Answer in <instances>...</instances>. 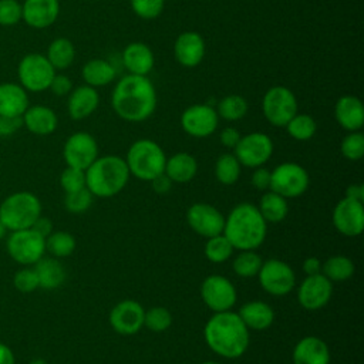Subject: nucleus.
<instances>
[{
  "label": "nucleus",
  "mask_w": 364,
  "mask_h": 364,
  "mask_svg": "<svg viewBox=\"0 0 364 364\" xmlns=\"http://www.w3.org/2000/svg\"><path fill=\"white\" fill-rule=\"evenodd\" d=\"M156 104V90L146 75H124L117 81L111 94L114 112L128 122L148 119L155 112Z\"/></svg>",
  "instance_id": "nucleus-1"
},
{
  "label": "nucleus",
  "mask_w": 364,
  "mask_h": 364,
  "mask_svg": "<svg viewBox=\"0 0 364 364\" xmlns=\"http://www.w3.org/2000/svg\"><path fill=\"white\" fill-rule=\"evenodd\" d=\"M203 336L208 347L225 358L243 355L250 344L249 328L232 310L213 313L205 324Z\"/></svg>",
  "instance_id": "nucleus-2"
},
{
  "label": "nucleus",
  "mask_w": 364,
  "mask_h": 364,
  "mask_svg": "<svg viewBox=\"0 0 364 364\" xmlns=\"http://www.w3.org/2000/svg\"><path fill=\"white\" fill-rule=\"evenodd\" d=\"M237 250H256L267 235V222L260 215L257 206L243 202L236 205L225 218L222 232Z\"/></svg>",
  "instance_id": "nucleus-3"
},
{
  "label": "nucleus",
  "mask_w": 364,
  "mask_h": 364,
  "mask_svg": "<svg viewBox=\"0 0 364 364\" xmlns=\"http://www.w3.org/2000/svg\"><path fill=\"white\" fill-rule=\"evenodd\" d=\"M127 162L118 155L98 156L85 169V186L98 198H111L119 193L129 181Z\"/></svg>",
  "instance_id": "nucleus-4"
},
{
  "label": "nucleus",
  "mask_w": 364,
  "mask_h": 364,
  "mask_svg": "<svg viewBox=\"0 0 364 364\" xmlns=\"http://www.w3.org/2000/svg\"><path fill=\"white\" fill-rule=\"evenodd\" d=\"M124 159L132 176L151 182L154 178L164 173L166 155L159 144L148 138H141L131 144Z\"/></svg>",
  "instance_id": "nucleus-5"
},
{
  "label": "nucleus",
  "mask_w": 364,
  "mask_h": 364,
  "mask_svg": "<svg viewBox=\"0 0 364 364\" xmlns=\"http://www.w3.org/2000/svg\"><path fill=\"white\" fill-rule=\"evenodd\" d=\"M40 215L41 202L28 191L14 192L0 203V222L10 232L31 228Z\"/></svg>",
  "instance_id": "nucleus-6"
},
{
  "label": "nucleus",
  "mask_w": 364,
  "mask_h": 364,
  "mask_svg": "<svg viewBox=\"0 0 364 364\" xmlns=\"http://www.w3.org/2000/svg\"><path fill=\"white\" fill-rule=\"evenodd\" d=\"M55 73L57 71L50 64L47 57L40 53L26 54L17 67L20 85L26 91L31 92H41L48 90Z\"/></svg>",
  "instance_id": "nucleus-7"
},
{
  "label": "nucleus",
  "mask_w": 364,
  "mask_h": 364,
  "mask_svg": "<svg viewBox=\"0 0 364 364\" xmlns=\"http://www.w3.org/2000/svg\"><path fill=\"white\" fill-rule=\"evenodd\" d=\"M297 109L296 95L284 85L270 87L262 98V112L267 122L274 127H284L297 114Z\"/></svg>",
  "instance_id": "nucleus-8"
},
{
  "label": "nucleus",
  "mask_w": 364,
  "mask_h": 364,
  "mask_svg": "<svg viewBox=\"0 0 364 364\" xmlns=\"http://www.w3.org/2000/svg\"><path fill=\"white\" fill-rule=\"evenodd\" d=\"M310 183L309 172L296 162H283L279 164L270 172V188L286 199L301 196Z\"/></svg>",
  "instance_id": "nucleus-9"
},
{
  "label": "nucleus",
  "mask_w": 364,
  "mask_h": 364,
  "mask_svg": "<svg viewBox=\"0 0 364 364\" xmlns=\"http://www.w3.org/2000/svg\"><path fill=\"white\" fill-rule=\"evenodd\" d=\"M9 256L23 266L36 264L46 253V239L31 228L13 230L7 237Z\"/></svg>",
  "instance_id": "nucleus-10"
},
{
  "label": "nucleus",
  "mask_w": 364,
  "mask_h": 364,
  "mask_svg": "<svg viewBox=\"0 0 364 364\" xmlns=\"http://www.w3.org/2000/svg\"><path fill=\"white\" fill-rule=\"evenodd\" d=\"M273 141L264 132H250L242 135L237 145L233 148V154L246 168L263 166L273 154Z\"/></svg>",
  "instance_id": "nucleus-11"
},
{
  "label": "nucleus",
  "mask_w": 364,
  "mask_h": 364,
  "mask_svg": "<svg viewBox=\"0 0 364 364\" xmlns=\"http://www.w3.org/2000/svg\"><path fill=\"white\" fill-rule=\"evenodd\" d=\"M257 279L262 289L272 296H286L296 286V274L293 269L279 259L263 262Z\"/></svg>",
  "instance_id": "nucleus-12"
},
{
  "label": "nucleus",
  "mask_w": 364,
  "mask_h": 364,
  "mask_svg": "<svg viewBox=\"0 0 364 364\" xmlns=\"http://www.w3.org/2000/svg\"><path fill=\"white\" fill-rule=\"evenodd\" d=\"M200 297L213 313H220L232 310L237 300V291L228 277L210 274L200 284Z\"/></svg>",
  "instance_id": "nucleus-13"
},
{
  "label": "nucleus",
  "mask_w": 364,
  "mask_h": 364,
  "mask_svg": "<svg viewBox=\"0 0 364 364\" xmlns=\"http://www.w3.org/2000/svg\"><path fill=\"white\" fill-rule=\"evenodd\" d=\"M63 156L67 166L85 171L98 158V144L88 132H74L64 142Z\"/></svg>",
  "instance_id": "nucleus-14"
},
{
  "label": "nucleus",
  "mask_w": 364,
  "mask_h": 364,
  "mask_svg": "<svg viewBox=\"0 0 364 364\" xmlns=\"http://www.w3.org/2000/svg\"><path fill=\"white\" fill-rule=\"evenodd\" d=\"M219 124L216 108L209 104L189 105L181 115L182 129L193 138H206L212 135Z\"/></svg>",
  "instance_id": "nucleus-15"
},
{
  "label": "nucleus",
  "mask_w": 364,
  "mask_h": 364,
  "mask_svg": "<svg viewBox=\"0 0 364 364\" xmlns=\"http://www.w3.org/2000/svg\"><path fill=\"white\" fill-rule=\"evenodd\" d=\"M186 222L195 233L208 239L223 232L225 216L213 205L198 202L189 206L186 212Z\"/></svg>",
  "instance_id": "nucleus-16"
},
{
  "label": "nucleus",
  "mask_w": 364,
  "mask_h": 364,
  "mask_svg": "<svg viewBox=\"0 0 364 364\" xmlns=\"http://www.w3.org/2000/svg\"><path fill=\"white\" fill-rule=\"evenodd\" d=\"M333 225L344 236H360L364 229V205L350 198L340 199L333 209Z\"/></svg>",
  "instance_id": "nucleus-17"
},
{
  "label": "nucleus",
  "mask_w": 364,
  "mask_h": 364,
  "mask_svg": "<svg viewBox=\"0 0 364 364\" xmlns=\"http://www.w3.org/2000/svg\"><path fill=\"white\" fill-rule=\"evenodd\" d=\"M144 307L131 299L117 303L108 316L111 327L121 336H132L144 327Z\"/></svg>",
  "instance_id": "nucleus-18"
},
{
  "label": "nucleus",
  "mask_w": 364,
  "mask_h": 364,
  "mask_svg": "<svg viewBox=\"0 0 364 364\" xmlns=\"http://www.w3.org/2000/svg\"><path fill=\"white\" fill-rule=\"evenodd\" d=\"M333 294V282L323 273L306 276L297 289V300L306 310H318L324 307Z\"/></svg>",
  "instance_id": "nucleus-19"
},
{
  "label": "nucleus",
  "mask_w": 364,
  "mask_h": 364,
  "mask_svg": "<svg viewBox=\"0 0 364 364\" xmlns=\"http://www.w3.org/2000/svg\"><path fill=\"white\" fill-rule=\"evenodd\" d=\"M205 40L196 31H183L176 37L173 43L175 60L186 68L199 65L205 57Z\"/></svg>",
  "instance_id": "nucleus-20"
},
{
  "label": "nucleus",
  "mask_w": 364,
  "mask_h": 364,
  "mask_svg": "<svg viewBox=\"0 0 364 364\" xmlns=\"http://www.w3.org/2000/svg\"><path fill=\"white\" fill-rule=\"evenodd\" d=\"M21 20L33 28H47L55 23L60 14L58 0H24Z\"/></svg>",
  "instance_id": "nucleus-21"
},
{
  "label": "nucleus",
  "mask_w": 364,
  "mask_h": 364,
  "mask_svg": "<svg viewBox=\"0 0 364 364\" xmlns=\"http://www.w3.org/2000/svg\"><path fill=\"white\" fill-rule=\"evenodd\" d=\"M334 117L337 124L346 131H360L364 125V107L355 95H341L334 105Z\"/></svg>",
  "instance_id": "nucleus-22"
},
{
  "label": "nucleus",
  "mask_w": 364,
  "mask_h": 364,
  "mask_svg": "<svg viewBox=\"0 0 364 364\" xmlns=\"http://www.w3.org/2000/svg\"><path fill=\"white\" fill-rule=\"evenodd\" d=\"M291 360L293 364H330V350L321 338L306 336L294 346Z\"/></svg>",
  "instance_id": "nucleus-23"
},
{
  "label": "nucleus",
  "mask_w": 364,
  "mask_h": 364,
  "mask_svg": "<svg viewBox=\"0 0 364 364\" xmlns=\"http://www.w3.org/2000/svg\"><path fill=\"white\" fill-rule=\"evenodd\" d=\"M122 64L128 74L148 75L155 64V57L151 47L141 41H134L122 50Z\"/></svg>",
  "instance_id": "nucleus-24"
},
{
  "label": "nucleus",
  "mask_w": 364,
  "mask_h": 364,
  "mask_svg": "<svg viewBox=\"0 0 364 364\" xmlns=\"http://www.w3.org/2000/svg\"><path fill=\"white\" fill-rule=\"evenodd\" d=\"M100 104V94L94 87H90L87 84L75 87L68 94V102H67V111L68 115L75 119H84L95 112Z\"/></svg>",
  "instance_id": "nucleus-25"
},
{
  "label": "nucleus",
  "mask_w": 364,
  "mask_h": 364,
  "mask_svg": "<svg viewBox=\"0 0 364 364\" xmlns=\"http://www.w3.org/2000/svg\"><path fill=\"white\" fill-rule=\"evenodd\" d=\"M23 125L34 135H50L58 125V118L54 109L46 105H28L21 115Z\"/></svg>",
  "instance_id": "nucleus-26"
},
{
  "label": "nucleus",
  "mask_w": 364,
  "mask_h": 364,
  "mask_svg": "<svg viewBox=\"0 0 364 364\" xmlns=\"http://www.w3.org/2000/svg\"><path fill=\"white\" fill-rule=\"evenodd\" d=\"M237 314L249 330L256 331L269 328L274 321L273 307L260 300H252L245 303Z\"/></svg>",
  "instance_id": "nucleus-27"
},
{
  "label": "nucleus",
  "mask_w": 364,
  "mask_h": 364,
  "mask_svg": "<svg viewBox=\"0 0 364 364\" xmlns=\"http://www.w3.org/2000/svg\"><path fill=\"white\" fill-rule=\"evenodd\" d=\"M27 108L28 95L20 84H0V115L21 117Z\"/></svg>",
  "instance_id": "nucleus-28"
},
{
  "label": "nucleus",
  "mask_w": 364,
  "mask_h": 364,
  "mask_svg": "<svg viewBox=\"0 0 364 364\" xmlns=\"http://www.w3.org/2000/svg\"><path fill=\"white\" fill-rule=\"evenodd\" d=\"M198 172V162L193 155L188 152H176L166 158L164 173L176 183H186L195 178Z\"/></svg>",
  "instance_id": "nucleus-29"
},
{
  "label": "nucleus",
  "mask_w": 364,
  "mask_h": 364,
  "mask_svg": "<svg viewBox=\"0 0 364 364\" xmlns=\"http://www.w3.org/2000/svg\"><path fill=\"white\" fill-rule=\"evenodd\" d=\"M115 67L105 58H91L88 60L81 70L82 80L90 87H104L114 81Z\"/></svg>",
  "instance_id": "nucleus-30"
},
{
  "label": "nucleus",
  "mask_w": 364,
  "mask_h": 364,
  "mask_svg": "<svg viewBox=\"0 0 364 364\" xmlns=\"http://www.w3.org/2000/svg\"><path fill=\"white\" fill-rule=\"evenodd\" d=\"M34 270L38 277V287L46 290H54L60 287L65 280V270L57 257H41Z\"/></svg>",
  "instance_id": "nucleus-31"
},
{
  "label": "nucleus",
  "mask_w": 364,
  "mask_h": 364,
  "mask_svg": "<svg viewBox=\"0 0 364 364\" xmlns=\"http://www.w3.org/2000/svg\"><path fill=\"white\" fill-rule=\"evenodd\" d=\"M257 209L267 223H279L287 216L289 203L287 199L282 195L273 191H267L262 195Z\"/></svg>",
  "instance_id": "nucleus-32"
},
{
  "label": "nucleus",
  "mask_w": 364,
  "mask_h": 364,
  "mask_svg": "<svg viewBox=\"0 0 364 364\" xmlns=\"http://www.w3.org/2000/svg\"><path fill=\"white\" fill-rule=\"evenodd\" d=\"M46 57L55 71L68 68L75 58V48L73 41L65 37L54 38L47 48Z\"/></svg>",
  "instance_id": "nucleus-33"
},
{
  "label": "nucleus",
  "mask_w": 364,
  "mask_h": 364,
  "mask_svg": "<svg viewBox=\"0 0 364 364\" xmlns=\"http://www.w3.org/2000/svg\"><path fill=\"white\" fill-rule=\"evenodd\" d=\"M354 272L355 266L353 260L343 255L331 256L321 264V273L330 282H346L354 274Z\"/></svg>",
  "instance_id": "nucleus-34"
},
{
  "label": "nucleus",
  "mask_w": 364,
  "mask_h": 364,
  "mask_svg": "<svg viewBox=\"0 0 364 364\" xmlns=\"http://www.w3.org/2000/svg\"><path fill=\"white\" fill-rule=\"evenodd\" d=\"M247 109H249V104L245 97L239 94H229L218 102L216 112L219 118H223L232 122V121L242 119L247 114Z\"/></svg>",
  "instance_id": "nucleus-35"
},
{
  "label": "nucleus",
  "mask_w": 364,
  "mask_h": 364,
  "mask_svg": "<svg viewBox=\"0 0 364 364\" xmlns=\"http://www.w3.org/2000/svg\"><path fill=\"white\" fill-rule=\"evenodd\" d=\"M75 250V239L70 232L57 230L46 237V252L53 257H67Z\"/></svg>",
  "instance_id": "nucleus-36"
},
{
  "label": "nucleus",
  "mask_w": 364,
  "mask_h": 364,
  "mask_svg": "<svg viewBox=\"0 0 364 364\" xmlns=\"http://www.w3.org/2000/svg\"><path fill=\"white\" fill-rule=\"evenodd\" d=\"M242 165L235 154H222L215 164V176L222 185H233L240 176Z\"/></svg>",
  "instance_id": "nucleus-37"
},
{
  "label": "nucleus",
  "mask_w": 364,
  "mask_h": 364,
  "mask_svg": "<svg viewBox=\"0 0 364 364\" xmlns=\"http://www.w3.org/2000/svg\"><path fill=\"white\" fill-rule=\"evenodd\" d=\"M287 134L296 141H309L314 136L317 131L316 119L309 114H296L291 119L284 125Z\"/></svg>",
  "instance_id": "nucleus-38"
},
{
  "label": "nucleus",
  "mask_w": 364,
  "mask_h": 364,
  "mask_svg": "<svg viewBox=\"0 0 364 364\" xmlns=\"http://www.w3.org/2000/svg\"><path fill=\"white\" fill-rule=\"evenodd\" d=\"M233 246L228 237L220 233L212 237H208L205 245V256L212 263H223L233 255Z\"/></svg>",
  "instance_id": "nucleus-39"
},
{
  "label": "nucleus",
  "mask_w": 364,
  "mask_h": 364,
  "mask_svg": "<svg viewBox=\"0 0 364 364\" xmlns=\"http://www.w3.org/2000/svg\"><path fill=\"white\" fill-rule=\"evenodd\" d=\"M262 263V257L255 250H240V253L233 259L232 267L239 277H253L257 276Z\"/></svg>",
  "instance_id": "nucleus-40"
},
{
  "label": "nucleus",
  "mask_w": 364,
  "mask_h": 364,
  "mask_svg": "<svg viewBox=\"0 0 364 364\" xmlns=\"http://www.w3.org/2000/svg\"><path fill=\"white\" fill-rule=\"evenodd\" d=\"M172 324V314L166 307H152L149 310H145L144 316V326L155 333L165 331Z\"/></svg>",
  "instance_id": "nucleus-41"
},
{
  "label": "nucleus",
  "mask_w": 364,
  "mask_h": 364,
  "mask_svg": "<svg viewBox=\"0 0 364 364\" xmlns=\"http://www.w3.org/2000/svg\"><path fill=\"white\" fill-rule=\"evenodd\" d=\"M341 155L348 161H358L364 155V135L361 131L348 132L340 145Z\"/></svg>",
  "instance_id": "nucleus-42"
},
{
  "label": "nucleus",
  "mask_w": 364,
  "mask_h": 364,
  "mask_svg": "<svg viewBox=\"0 0 364 364\" xmlns=\"http://www.w3.org/2000/svg\"><path fill=\"white\" fill-rule=\"evenodd\" d=\"M92 198L94 195L87 188L68 192L64 198V206L70 213H84L92 205Z\"/></svg>",
  "instance_id": "nucleus-43"
},
{
  "label": "nucleus",
  "mask_w": 364,
  "mask_h": 364,
  "mask_svg": "<svg viewBox=\"0 0 364 364\" xmlns=\"http://www.w3.org/2000/svg\"><path fill=\"white\" fill-rule=\"evenodd\" d=\"M131 9L135 16L144 20H154L161 16L165 0H129Z\"/></svg>",
  "instance_id": "nucleus-44"
},
{
  "label": "nucleus",
  "mask_w": 364,
  "mask_h": 364,
  "mask_svg": "<svg viewBox=\"0 0 364 364\" xmlns=\"http://www.w3.org/2000/svg\"><path fill=\"white\" fill-rule=\"evenodd\" d=\"M60 185L65 193L87 188L85 186V171L73 168V166H67L60 175Z\"/></svg>",
  "instance_id": "nucleus-45"
},
{
  "label": "nucleus",
  "mask_w": 364,
  "mask_h": 364,
  "mask_svg": "<svg viewBox=\"0 0 364 364\" xmlns=\"http://www.w3.org/2000/svg\"><path fill=\"white\" fill-rule=\"evenodd\" d=\"M13 284L20 293H33L38 289V277L34 267H23L16 272Z\"/></svg>",
  "instance_id": "nucleus-46"
},
{
  "label": "nucleus",
  "mask_w": 364,
  "mask_h": 364,
  "mask_svg": "<svg viewBox=\"0 0 364 364\" xmlns=\"http://www.w3.org/2000/svg\"><path fill=\"white\" fill-rule=\"evenodd\" d=\"M21 3L17 0H0V26H16L21 20Z\"/></svg>",
  "instance_id": "nucleus-47"
},
{
  "label": "nucleus",
  "mask_w": 364,
  "mask_h": 364,
  "mask_svg": "<svg viewBox=\"0 0 364 364\" xmlns=\"http://www.w3.org/2000/svg\"><path fill=\"white\" fill-rule=\"evenodd\" d=\"M48 88L53 91V94H55L58 97L68 95L71 92V90H73V81H71V78L68 75L57 74L55 73V75L53 77L51 84H50Z\"/></svg>",
  "instance_id": "nucleus-48"
},
{
  "label": "nucleus",
  "mask_w": 364,
  "mask_h": 364,
  "mask_svg": "<svg viewBox=\"0 0 364 364\" xmlns=\"http://www.w3.org/2000/svg\"><path fill=\"white\" fill-rule=\"evenodd\" d=\"M23 127L21 117L0 115V136H10Z\"/></svg>",
  "instance_id": "nucleus-49"
},
{
  "label": "nucleus",
  "mask_w": 364,
  "mask_h": 364,
  "mask_svg": "<svg viewBox=\"0 0 364 364\" xmlns=\"http://www.w3.org/2000/svg\"><path fill=\"white\" fill-rule=\"evenodd\" d=\"M252 185L257 191H269V188H270V171L263 168V166L255 168V172L252 173Z\"/></svg>",
  "instance_id": "nucleus-50"
},
{
  "label": "nucleus",
  "mask_w": 364,
  "mask_h": 364,
  "mask_svg": "<svg viewBox=\"0 0 364 364\" xmlns=\"http://www.w3.org/2000/svg\"><path fill=\"white\" fill-rule=\"evenodd\" d=\"M240 136H242V135H240L239 129L235 128V127H226V128H223V129L220 131V134H219L220 144H222L225 148H230V149H233V148L237 145Z\"/></svg>",
  "instance_id": "nucleus-51"
},
{
  "label": "nucleus",
  "mask_w": 364,
  "mask_h": 364,
  "mask_svg": "<svg viewBox=\"0 0 364 364\" xmlns=\"http://www.w3.org/2000/svg\"><path fill=\"white\" fill-rule=\"evenodd\" d=\"M31 229H33L34 232H37L38 235H41V236L46 239V237L53 232V222H51V219H48V218L40 215V216L37 218V220L33 223Z\"/></svg>",
  "instance_id": "nucleus-52"
},
{
  "label": "nucleus",
  "mask_w": 364,
  "mask_h": 364,
  "mask_svg": "<svg viewBox=\"0 0 364 364\" xmlns=\"http://www.w3.org/2000/svg\"><path fill=\"white\" fill-rule=\"evenodd\" d=\"M152 183V189L156 192V193H166L171 191L172 188V181L165 175V173H161L158 175L156 178H154L151 181Z\"/></svg>",
  "instance_id": "nucleus-53"
},
{
  "label": "nucleus",
  "mask_w": 364,
  "mask_h": 364,
  "mask_svg": "<svg viewBox=\"0 0 364 364\" xmlns=\"http://www.w3.org/2000/svg\"><path fill=\"white\" fill-rule=\"evenodd\" d=\"M321 262L320 259L311 256V257H307L304 262H303V272L306 273V276H313V274H318L321 273Z\"/></svg>",
  "instance_id": "nucleus-54"
},
{
  "label": "nucleus",
  "mask_w": 364,
  "mask_h": 364,
  "mask_svg": "<svg viewBox=\"0 0 364 364\" xmlns=\"http://www.w3.org/2000/svg\"><path fill=\"white\" fill-rule=\"evenodd\" d=\"M346 198L354 199V200H364V185L363 183H351L346 189Z\"/></svg>",
  "instance_id": "nucleus-55"
},
{
  "label": "nucleus",
  "mask_w": 364,
  "mask_h": 364,
  "mask_svg": "<svg viewBox=\"0 0 364 364\" xmlns=\"http://www.w3.org/2000/svg\"><path fill=\"white\" fill-rule=\"evenodd\" d=\"M0 364H16L13 350L4 343H0Z\"/></svg>",
  "instance_id": "nucleus-56"
},
{
  "label": "nucleus",
  "mask_w": 364,
  "mask_h": 364,
  "mask_svg": "<svg viewBox=\"0 0 364 364\" xmlns=\"http://www.w3.org/2000/svg\"><path fill=\"white\" fill-rule=\"evenodd\" d=\"M28 364H48L44 358H33Z\"/></svg>",
  "instance_id": "nucleus-57"
},
{
  "label": "nucleus",
  "mask_w": 364,
  "mask_h": 364,
  "mask_svg": "<svg viewBox=\"0 0 364 364\" xmlns=\"http://www.w3.org/2000/svg\"><path fill=\"white\" fill-rule=\"evenodd\" d=\"M6 230H7V229H6V228H4V226H3V223H1V222H0V239H1V237H3V236H4V233H6Z\"/></svg>",
  "instance_id": "nucleus-58"
},
{
  "label": "nucleus",
  "mask_w": 364,
  "mask_h": 364,
  "mask_svg": "<svg viewBox=\"0 0 364 364\" xmlns=\"http://www.w3.org/2000/svg\"><path fill=\"white\" fill-rule=\"evenodd\" d=\"M200 364H220V363H216V361H205V363H200Z\"/></svg>",
  "instance_id": "nucleus-59"
}]
</instances>
